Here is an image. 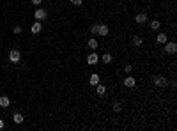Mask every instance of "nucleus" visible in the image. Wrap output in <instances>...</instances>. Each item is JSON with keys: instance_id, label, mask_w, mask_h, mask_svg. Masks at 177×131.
<instances>
[{"instance_id": "obj_2", "label": "nucleus", "mask_w": 177, "mask_h": 131, "mask_svg": "<svg viewBox=\"0 0 177 131\" xmlns=\"http://www.w3.org/2000/svg\"><path fill=\"white\" fill-rule=\"evenodd\" d=\"M177 52V44L175 43H165V53H168V55H174Z\"/></svg>"}, {"instance_id": "obj_24", "label": "nucleus", "mask_w": 177, "mask_h": 131, "mask_svg": "<svg viewBox=\"0 0 177 131\" xmlns=\"http://www.w3.org/2000/svg\"><path fill=\"white\" fill-rule=\"evenodd\" d=\"M30 2H32L34 5H41V2H43V0H30Z\"/></svg>"}, {"instance_id": "obj_23", "label": "nucleus", "mask_w": 177, "mask_h": 131, "mask_svg": "<svg viewBox=\"0 0 177 131\" xmlns=\"http://www.w3.org/2000/svg\"><path fill=\"white\" fill-rule=\"evenodd\" d=\"M73 5H81V0H71Z\"/></svg>"}, {"instance_id": "obj_15", "label": "nucleus", "mask_w": 177, "mask_h": 131, "mask_svg": "<svg viewBox=\"0 0 177 131\" xmlns=\"http://www.w3.org/2000/svg\"><path fill=\"white\" fill-rule=\"evenodd\" d=\"M13 120H14V124H22V122H23V115L20 114V112H16V114L13 115Z\"/></svg>"}, {"instance_id": "obj_11", "label": "nucleus", "mask_w": 177, "mask_h": 131, "mask_svg": "<svg viewBox=\"0 0 177 131\" xmlns=\"http://www.w3.org/2000/svg\"><path fill=\"white\" fill-rule=\"evenodd\" d=\"M87 46H89V48L92 50V52H96V50L99 48V43L96 41V39H94V37H92V39H89V43H87Z\"/></svg>"}, {"instance_id": "obj_18", "label": "nucleus", "mask_w": 177, "mask_h": 131, "mask_svg": "<svg viewBox=\"0 0 177 131\" xmlns=\"http://www.w3.org/2000/svg\"><path fill=\"white\" fill-rule=\"evenodd\" d=\"M142 43H143V39H142V37H138V36H135V37H133V44H135V46H140Z\"/></svg>"}, {"instance_id": "obj_13", "label": "nucleus", "mask_w": 177, "mask_h": 131, "mask_svg": "<svg viewBox=\"0 0 177 131\" xmlns=\"http://www.w3.org/2000/svg\"><path fill=\"white\" fill-rule=\"evenodd\" d=\"M9 105H11V99H9L7 96H2V97H0V106H2V108H7Z\"/></svg>"}, {"instance_id": "obj_8", "label": "nucleus", "mask_w": 177, "mask_h": 131, "mask_svg": "<svg viewBox=\"0 0 177 131\" xmlns=\"http://www.w3.org/2000/svg\"><path fill=\"white\" fill-rule=\"evenodd\" d=\"M147 14H145V13H138L137 14V18H135V21H137L138 25H143V23H147Z\"/></svg>"}, {"instance_id": "obj_4", "label": "nucleus", "mask_w": 177, "mask_h": 131, "mask_svg": "<svg viewBox=\"0 0 177 131\" xmlns=\"http://www.w3.org/2000/svg\"><path fill=\"white\" fill-rule=\"evenodd\" d=\"M99 62V57H98V53L96 52H92L89 57H87V64H90V66H96Z\"/></svg>"}, {"instance_id": "obj_1", "label": "nucleus", "mask_w": 177, "mask_h": 131, "mask_svg": "<svg viewBox=\"0 0 177 131\" xmlns=\"http://www.w3.org/2000/svg\"><path fill=\"white\" fill-rule=\"evenodd\" d=\"M9 60H11L13 64H18L20 60H22V53H20V50H11V52H9Z\"/></svg>"}, {"instance_id": "obj_22", "label": "nucleus", "mask_w": 177, "mask_h": 131, "mask_svg": "<svg viewBox=\"0 0 177 131\" xmlns=\"http://www.w3.org/2000/svg\"><path fill=\"white\" fill-rule=\"evenodd\" d=\"M98 27H99L98 23H96V25H92V27H90V32H92V34H96V36H98Z\"/></svg>"}, {"instance_id": "obj_6", "label": "nucleus", "mask_w": 177, "mask_h": 131, "mask_svg": "<svg viewBox=\"0 0 177 131\" xmlns=\"http://www.w3.org/2000/svg\"><path fill=\"white\" fill-rule=\"evenodd\" d=\"M34 18L37 19V21L44 19V18H46V11H44V9H41V7H37V9H36V13H34Z\"/></svg>"}, {"instance_id": "obj_16", "label": "nucleus", "mask_w": 177, "mask_h": 131, "mask_svg": "<svg viewBox=\"0 0 177 131\" xmlns=\"http://www.w3.org/2000/svg\"><path fill=\"white\" fill-rule=\"evenodd\" d=\"M156 39H158L160 44H165V43H166V34H158V37H156Z\"/></svg>"}, {"instance_id": "obj_19", "label": "nucleus", "mask_w": 177, "mask_h": 131, "mask_svg": "<svg viewBox=\"0 0 177 131\" xmlns=\"http://www.w3.org/2000/svg\"><path fill=\"white\" fill-rule=\"evenodd\" d=\"M113 112H120V110H122V103H119V101H115V103H113Z\"/></svg>"}, {"instance_id": "obj_14", "label": "nucleus", "mask_w": 177, "mask_h": 131, "mask_svg": "<svg viewBox=\"0 0 177 131\" xmlns=\"http://www.w3.org/2000/svg\"><path fill=\"white\" fill-rule=\"evenodd\" d=\"M160 19H151V21H149V27H151V30H158L160 28Z\"/></svg>"}, {"instance_id": "obj_21", "label": "nucleus", "mask_w": 177, "mask_h": 131, "mask_svg": "<svg viewBox=\"0 0 177 131\" xmlns=\"http://www.w3.org/2000/svg\"><path fill=\"white\" fill-rule=\"evenodd\" d=\"M13 32H14V34H22V32H23V28L18 25V27H14V28H13Z\"/></svg>"}, {"instance_id": "obj_9", "label": "nucleus", "mask_w": 177, "mask_h": 131, "mask_svg": "<svg viewBox=\"0 0 177 131\" xmlns=\"http://www.w3.org/2000/svg\"><path fill=\"white\" fill-rule=\"evenodd\" d=\"M99 80H101V76H99L98 73H92V75H90V78H89V83L96 87V85L99 83Z\"/></svg>"}, {"instance_id": "obj_25", "label": "nucleus", "mask_w": 177, "mask_h": 131, "mask_svg": "<svg viewBox=\"0 0 177 131\" xmlns=\"http://www.w3.org/2000/svg\"><path fill=\"white\" fill-rule=\"evenodd\" d=\"M4 126H5V122H4L2 119H0V129H4Z\"/></svg>"}, {"instance_id": "obj_20", "label": "nucleus", "mask_w": 177, "mask_h": 131, "mask_svg": "<svg viewBox=\"0 0 177 131\" xmlns=\"http://www.w3.org/2000/svg\"><path fill=\"white\" fill-rule=\"evenodd\" d=\"M131 69H133V66H131V64H126V66H124V73L129 75V73H131Z\"/></svg>"}, {"instance_id": "obj_12", "label": "nucleus", "mask_w": 177, "mask_h": 131, "mask_svg": "<svg viewBox=\"0 0 177 131\" xmlns=\"http://www.w3.org/2000/svg\"><path fill=\"white\" fill-rule=\"evenodd\" d=\"M96 94H98V96H105V94H106V87L101 85V83H98V85H96Z\"/></svg>"}, {"instance_id": "obj_17", "label": "nucleus", "mask_w": 177, "mask_h": 131, "mask_svg": "<svg viewBox=\"0 0 177 131\" xmlns=\"http://www.w3.org/2000/svg\"><path fill=\"white\" fill-rule=\"evenodd\" d=\"M101 60H103L105 64H110V62H112V55H110V53H105V55L101 57Z\"/></svg>"}, {"instance_id": "obj_5", "label": "nucleus", "mask_w": 177, "mask_h": 131, "mask_svg": "<svg viewBox=\"0 0 177 131\" xmlns=\"http://www.w3.org/2000/svg\"><path fill=\"white\" fill-rule=\"evenodd\" d=\"M108 34H110V28H108V25H103V23H101V25L98 27V36H103V37H106Z\"/></svg>"}, {"instance_id": "obj_7", "label": "nucleus", "mask_w": 177, "mask_h": 131, "mask_svg": "<svg viewBox=\"0 0 177 131\" xmlns=\"http://www.w3.org/2000/svg\"><path fill=\"white\" fill-rule=\"evenodd\" d=\"M135 85H137V80H135L133 76H126V78H124V87H128V89H133Z\"/></svg>"}, {"instance_id": "obj_10", "label": "nucleus", "mask_w": 177, "mask_h": 131, "mask_svg": "<svg viewBox=\"0 0 177 131\" xmlns=\"http://www.w3.org/2000/svg\"><path fill=\"white\" fill-rule=\"evenodd\" d=\"M41 30H43V25H41V21H36V23H32V27H30V32H32V34H39Z\"/></svg>"}, {"instance_id": "obj_3", "label": "nucleus", "mask_w": 177, "mask_h": 131, "mask_svg": "<svg viewBox=\"0 0 177 131\" xmlns=\"http://www.w3.org/2000/svg\"><path fill=\"white\" fill-rule=\"evenodd\" d=\"M154 85L156 87H166L168 85V80L165 76H154Z\"/></svg>"}]
</instances>
